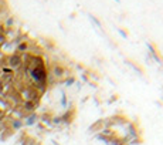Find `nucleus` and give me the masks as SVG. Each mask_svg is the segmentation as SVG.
<instances>
[{
    "label": "nucleus",
    "instance_id": "1",
    "mask_svg": "<svg viewBox=\"0 0 163 145\" xmlns=\"http://www.w3.org/2000/svg\"><path fill=\"white\" fill-rule=\"evenodd\" d=\"M48 75L53 77L56 81H65L70 75H74V71L71 70L68 66H65L61 61H53L50 64V71Z\"/></svg>",
    "mask_w": 163,
    "mask_h": 145
},
{
    "label": "nucleus",
    "instance_id": "2",
    "mask_svg": "<svg viewBox=\"0 0 163 145\" xmlns=\"http://www.w3.org/2000/svg\"><path fill=\"white\" fill-rule=\"evenodd\" d=\"M75 117H77V107L72 104V105H71V107L68 108L62 115H61L60 120H61L62 124H71V122L75 120Z\"/></svg>",
    "mask_w": 163,
    "mask_h": 145
},
{
    "label": "nucleus",
    "instance_id": "3",
    "mask_svg": "<svg viewBox=\"0 0 163 145\" xmlns=\"http://www.w3.org/2000/svg\"><path fill=\"white\" fill-rule=\"evenodd\" d=\"M107 128V122H105V120H98V121H95L92 124V125L89 127V131L91 132H102L104 130Z\"/></svg>",
    "mask_w": 163,
    "mask_h": 145
},
{
    "label": "nucleus",
    "instance_id": "4",
    "mask_svg": "<svg viewBox=\"0 0 163 145\" xmlns=\"http://www.w3.org/2000/svg\"><path fill=\"white\" fill-rule=\"evenodd\" d=\"M149 50H150V53H152V56L155 57V60L162 63V61H163V56L159 53V48H158V46H156L155 43H149Z\"/></svg>",
    "mask_w": 163,
    "mask_h": 145
},
{
    "label": "nucleus",
    "instance_id": "5",
    "mask_svg": "<svg viewBox=\"0 0 163 145\" xmlns=\"http://www.w3.org/2000/svg\"><path fill=\"white\" fill-rule=\"evenodd\" d=\"M126 63H128V64H129L130 67H133V68H135V70L138 71L139 74H143V73H145V68H143L142 66H139V63H136L135 60H130V58H126Z\"/></svg>",
    "mask_w": 163,
    "mask_h": 145
},
{
    "label": "nucleus",
    "instance_id": "6",
    "mask_svg": "<svg viewBox=\"0 0 163 145\" xmlns=\"http://www.w3.org/2000/svg\"><path fill=\"white\" fill-rule=\"evenodd\" d=\"M121 33L123 34V36H125V37H126V36H128V31H126V28H123V27L121 28Z\"/></svg>",
    "mask_w": 163,
    "mask_h": 145
},
{
    "label": "nucleus",
    "instance_id": "7",
    "mask_svg": "<svg viewBox=\"0 0 163 145\" xmlns=\"http://www.w3.org/2000/svg\"><path fill=\"white\" fill-rule=\"evenodd\" d=\"M117 97H118L117 94H115V95H112V98L109 100V103H113V101H117Z\"/></svg>",
    "mask_w": 163,
    "mask_h": 145
}]
</instances>
